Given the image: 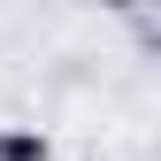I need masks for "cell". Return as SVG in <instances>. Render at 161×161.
<instances>
[{
  "label": "cell",
  "mask_w": 161,
  "mask_h": 161,
  "mask_svg": "<svg viewBox=\"0 0 161 161\" xmlns=\"http://www.w3.org/2000/svg\"><path fill=\"white\" fill-rule=\"evenodd\" d=\"M0 161H54V138L38 123H8L0 130Z\"/></svg>",
  "instance_id": "cell-1"
},
{
  "label": "cell",
  "mask_w": 161,
  "mask_h": 161,
  "mask_svg": "<svg viewBox=\"0 0 161 161\" xmlns=\"http://www.w3.org/2000/svg\"><path fill=\"white\" fill-rule=\"evenodd\" d=\"M100 8H115V15H130V8H138V0H100Z\"/></svg>",
  "instance_id": "cell-2"
}]
</instances>
